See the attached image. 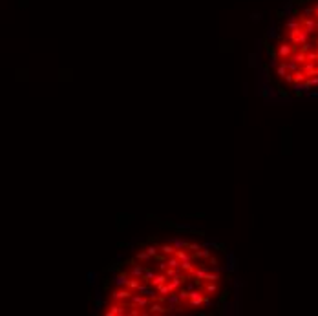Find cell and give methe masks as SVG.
Here are the masks:
<instances>
[{"label": "cell", "mask_w": 318, "mask_h": 316, "mask_svg": "<svg viewBox=\"0 0 318 316\" xmlns=\"http://www.w3.org/2000/svg\"><path fill=\"white\" fill-rule=\"evenodd\" d=\"M128 281H130V276L126 272H122V274L114 278V285L115 287H128Z\"/></svg>", "instance_id": "7a4b0ae2"}, {"label": "cell", "mask_w": 318, "mask_h": 316, "mask_svg": "<svg viewBox=\"0 0 318 316\" xmlns=\"http://www.w3.org/2000/svg\"><path fill=\"white\" fill-rule=\"evenodd\" d=\"M203 293L207 294V296H216L219 293V287H218V281H207V285H205V289H203Z\"/></svg>", "instance_id": "6da1fadb"}, {"label": "cell", "mask_w": 318, "mask_h": 316, "mask_svg": "<svg viewBox=\"0 0 318 316\" xmlns=\"http://www.w3.org/2000/svg\"><path fill=\"white\" fill-rule=\"evenodd\" d=\"M148 309H150V313H152V314H161V313H165V311H166V309H165L163 305H159V303H152Z\"/></svg>", "instance_id": "5b68a950"}, {"label": "cell", "mask_w": 318, "mask_h": 316, "mask_svg": "<svg viewBox=\"0 0 318 316\" xmlns=\"http://www.w3.org/2000/svg\"><path fill=\"white\" fill-rule=\"evenodd\" d=\"M170 243H172L178 250H179V249H183V247H188V243H187L185 239H179V237H172V239H170Z\"/></svg>", "instance_id": "277c9868"}, {"label": "cell", "mask_w": 318, "mask_h": 316, "mask_svg": "<svg viewBox=\"0 0 318 316\" xmlns=\"http://www.w3.org/2000/svg\"><path fill=\"white\" fill-rule=\"evenodd\" d=\"M128 276L143 280V276H144V269H143V267H139V265H134V267H132V271L128 272Z\"/></svg>", "instance_id": "3957f363"}, {"label": "cell", "mask_w": 318, "mask_h": 316, "mask_svg": "<svg viewBox=\"0 0 318 316\" xmlns=\"http://www.w3.org/2000/svg\"><path fill=\"white\" fill-rule=\"evenodd\" d=\"M159 249H161V247H156V245H154V247H148V249H146V252H148L150 256L154 258L156 254H157V250H159Z\"/></svg>", "instance_id": "8992f818"}]
</instances>
